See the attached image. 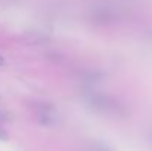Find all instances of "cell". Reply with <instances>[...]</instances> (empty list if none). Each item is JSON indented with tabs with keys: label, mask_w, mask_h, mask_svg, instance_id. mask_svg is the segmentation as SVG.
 Wrapping results in <instances>:
<instances>
[{
	"label": "cell",
	"mask_w": 152,
	"mask_h": 151,
	"mask_svg": "<svg viewBox=\"0 0 152 151\" xmlns=\"http://www.w3.org/2000/svg\"><path fill=\"white\" fill-rule=\"evenodd\" d=\"M3 64H4V59H3V56H1V55H0V67H1V65H3Z\"/></svg>",
	"instance_id": "cell-2"
},
{
	"label": "cell",
	"mask_w": 152,
	"mask_h": 151,
	"mask_svg": "<svg viewBox=\"0 0 152 151\" xmlns=\"http://www.w3.org/2000/svg\"><path fill=\"white\" fill-rule=\"evenodd\" d=\"M37 117H39V120H40L43 124H48V126L58 124V123L61 122L59 114L56 113V110H55L53 107H50V105H39Z\"/></svg>",
	"instance_id": "cell-1"
}]
</instances>
